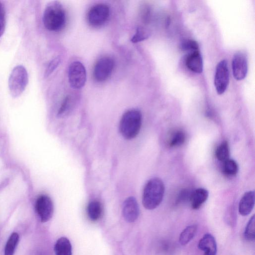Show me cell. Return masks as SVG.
<instances>
[{
	"mask_svg": "<svg viewBox=\"0 0 255 255\" xmlns=\"http://www.w3.org/2000/svg\"><path fill=\"white\" fill-rule=\"evenodd\" d=\"M35 211L42 223L47 222L52 218L54 206L51 198L46 195L39 196L35 202Z\"/></svg>",
	"mask_w": 255,
	"mask_h": 255,
	"instance_id": "9c48e42d",
	"label": "cell"
},
{
	"mask_svg": "<svg viewBox=\"0 0 255 255\" xmlns=\"http://www.w3.org/2000/svg\"><path fill=\"white\" fill-rule=\"evenodd\" d=\"M209 192L205 188H199L191 193L189 201L191 207L194 210L199 209L206 201Z\"/></svg>",
	"mask_w": 255,
	"mask_h": 255,
	"instance_id": "9a60e30c",
	"label": "cell"
},
{
	"mask_svg": "<svg viewBox=\"0 0 255 255\" xmlns=\"http://www.w3.org/2000/svg\"><path fill=\"white\" fill-rule=\"evenodd\" d=\"M87 214L92 221H97L101 217L103 209L101 203L97 200L91 201L87 207Z\"/></svg>",
	"mask_w": 255,
	"mask_h": 255,
	"instance_id": "e0dca14e",
	"label": "cell"
},
{
	"mask_svg": "<svg viewBox=\"0 0 255 255\" xmlns=\"http://www.w3.org/2000/svg\"><path fill=\"white\" fill-rule=\"evenodd\" d=\"M164 185L160 178L155 177L149 180L144 186L142 202L147 210L157 208L161 203L164 193Z\"/></svg>",
	"mask_w": 255,
	"mask_h": 255,
	"instance_id": "6da1fadb",
	"label": "cell"
},
{
	"mask_svg": "<svg viewBox=\"0 0 255 255\" xmlns=\"http://www.w3.org/2000/svg\"><path fill=\"white\" fill-rule=\"evenodd\" d=\"M110 15L109 7L104 3L93 6L87 14L88 23L93 26H99L104 24Z\"/></svg>",
	"mask_w": 255,
	"mask_h": 255,
	"instance_id": "52a82bcc",
	"label": "cell"
},
{
	"mask_svg": "<svg viewBox=\"0 0 255 255\" xmlns=\"http://www.w3.org/2000/svg\"><path fill=\"white\" fill-rule=\"evenodd\" d=\"M61 62L60 57H57L52 59L48 64L44 73V77H48L59 66Z\"/></svg>",
	"mask_w": 255,
	"mask_h": 255,
	"instance_id": "83f0119b",
	"label": "cell"
},
{
	"mask_svg": "<svg viewBox=\"0 0 255 255\" xmlns=\"http://www.w3.org/2000/svg\"><path fill=\"white\" fill-rule=\"evenodd\" d=\"M181 48L184 51H189L190 52L198 50V43L192 39H187L183 41L181 44Z\"/></svg>",
	"mask_w": 255,
	"mask_h": 255,
	"instance_id": "484cf974",
	"label": "cell"
},
{
	"mask_svg": "<svg viewBox=\"0 0 255 255\" xmlns=\"http://www.w3.org/2000/svg\"><path fill=\"white\" fill-rule=\"evenodd\" d=\"M42 20L45 27L48 30H60L66 21L65 12L61 3L57 1L49 2L45 8Z\"/></svg>",
	"mask_w": 255,
	"mask_h": 255,
	"instance_id": "7a4b0ae2",
	"label": "cell"
},
{
	"mask_svg": "<svg viewBox=\"0 0 255 255\" xmlns=\"http://www.w3.org/2000/svg\"><path fill=\"white\" fill-rule=\"evenodd\" d=\"M141 123L142 116L139 111L128 110L121 118L119 125L120 133L126 139L133 138L138 134Z\"/></svg>",
	"mask_w": 255,
	"mask_h": 255,
	"instance_id": "3957f363",
	"label": "cell"
},
{
	"mask_svg": "<svg viewBox=\"0 0 255 255\" xmlns=\"http://www.w3.org/2000/svg\"><path fill=\"white\" fill-rule=\"evenodd\" d=\"M19 235L14 232L8 239L4 250V255H13L19 242Z\"/></svg>",
	"mask_w": 255,
	"mask_h": 255,
	"instance_id": "ffe728a7",
	"label": "cell"
},
{
	"mask_svg": "<svg viewBox=\"0 0 255 255\" xmlns=\"http://www.w3.org/2000/svg\"><path fill=\"white\" fill-rule=\"evenodd\" d=\"M217 158L224 162L229 159V146L227 141H223L217 148L215 151Z\"/></svg>",
	"mask_w": 255,
	"mask_h": 255,
	"instance_id": "7402d4cb",
	"label": "cell"
},
{
	"mask_svg": "<svg viewBox=\"0 0 255 255\" xmlns=\"http://www.w3.org/2000/svg\"><path fill=\"white\" fill-rule=\"evenodd\" d=\"M229 76L228 62L226 60H222L216 66L214 76V86L219 95L223 94L227 89Z\"/></svg>",
	"mask_w": 255,
	"mask_h": 255,
	"instance_id": "5b68a950",
	"label": "cell"
},
{
	"mask_svg": "<svg viewBox=\"0 0 255 255\" xmlns=\"http://www.w3.org/2000/svg\"><path fill=\"white\" fill-rule=\"evenodd\" d=\"M186 140V134L182 130L174 131L170 137L169 145L171 147H178L184 143Z\"/></svg>",
	"mask_w": 255,
	"mask_h": 255,
	"instance_id": "44dd1931",
	"label": "cell"
},
{
	"mask_svg": "<svg viewBox=\"0 0 255 255\" xmlns=\"http://www.w3.org/2000/svg\"><path fill=\"white\" fill-rule=\"evenodd\" d=\"M187 67L196 73H201L203 71V64L202 58L199 50L189 52L185 59Z\"/></svg>",
	"mask_w": 255,
	"mask_h": 255,
	"instance_id": "4fadbf2b",
	"label": "cell"
},
{
	"mask_svg": "<svg viewBox=\"0 0 255 255\" xmlns=\"http://www.w3.org/2000/svg\"><path fill=\"white\" fill-rule=\"evenodd\" d=\"M6 26V13L3 3L0 1V37L4 32Z\"/></svg>",
	"mask_w": 255,
	"mask_h": 255,
	"instance_id": "4316f807",
	"label": "cell"
},
{
	"mask_svg": "<svg viewBox=\"0 0 255 255\" xmlns=\"http://www.w3.org/2000/svg\"><path fill=\"white\" fill-rule=\"evenodd\" d=\"M245 239L249 241H253L255 239V215L250 218L246 227L244 232Z\"/></svg>",
	"mask_w": 255,
	"mask_h": 255,
	"instance_id": "603a6c76",
	"label": "cell"
},
{
	"mask_svg": "<svg viewBox=\"0 0 255 255\" xmlns=\"http://www.w3.org/2000/svg\"><path fill=\"white\" fill-rule=\"evenodd\" d=\"M255 198V192L253 191L244 194L239 205V211L241 215L246 216L251 213L254 207Z\"/></svg>",
	"mask_w": 255,
	"mask_h": 255,
	"instance_id": "5bb4252c",
	"label": "cell"
},
{
	"mask_svg": "<svg viewBox=\"0 0 255 255\" xmlns=\"http://www.w3.org/2000/svg\"><path fill=\"white\" fill-rule=\"evenodd\" d=\"M28 81L26 69L22 65L13 68L8 78V88L13 97L19 96L25 90Z\"/></svg>",
	"mask_w": 255,
	"mask_h": 255,
	"instance_id": "277c9868",
	"label": "cell"
},
{
	"mask_svg": "<svg viewBox=\"0 0 255 255\" xmlns=\"http://www.w3.org/2000/svg\"><path fill=\"white\" fill-rule=\"evenodd\" d=\"M54 250L55 255H72V249L69 239L62 237L56 242Z\"/></svg>",
	"mask_w": 255,
	"mask_h": 255,
	"instance_id": "2e32d148",
	"label": "cell"
},
{
	"mask_svg": "<svg viewBox=\"0 0 255 255\" xmlns=\"http://www.w3.org/2000/svg\"><path fill=\"white\" fill-rule=\"evenodd\" d=\"M123 215L127 222L132 223L137 220L139 214V208L136 199L129 197L124 202Z\"/></svg>",
	"mask_w": 255,
	"mask_h": 255,
	"instance_id": "8fae6325",
	"label": "cell"
},
{
	"mask_svg": "<svg viewBox=\"0 0 255 255\" xmlns=\"http://www.w3.org/2000/svg\"><path fill=\"white\" fill-rule=\"evenodd\" d=\"M114 61L108 56L100 58L96 63L93 75L95 80L98 82L106 80L111 74L114 67Z\"/></svg>",
	"mask_w": 255,
	"mask_h": 255,
	"instance_id": "ba28073f",
	"label": "cell"
},
{
	"mask_svg": "<svg viewBox=\"0 0 255 255\" xmlns=\"http://www.w3.org/2000/svg\"><path fill=\"white\" fill-rule=\"evenodd\" d=\"M74 107V103L71 96L68 95L63 99L57 113L59 117H65L72 112Z\"/></svg>",
	"mask_w": 255,
	"mask_h": 255,
	"instance_id": "d6986e66",
	"label": "cell"
},
{
	"mask_svg": "<svg viewBox=\"0 0 255 255\" xmlns=\"http://www.w3.org/2000/svg\"><path fill=\"white\" fill-rule=\"evenodd\" d=\"M223 170L228 176L235 175L238 171V164L234 160L228 159L224 162Z\"/></svg>",
	"mask_w": 255,
	"mask_h": 255,
	"instance_id": "cb8c5ba5",
	"label": "cell"
},
{
	"mask_svg": "<svg viewBox=\"0 0 255 255\" xmlns=\"http://www.w3.org/2000/svg\"><path fill=\"white\" fill-rule=\"evenodd\" d=\"M198 248L204 252L203 255H216L217 246L214 237L210 234H205L200 240Z\"/></svg>",
	"mask_w": 255,
	"mask_h": 255,
	"instance_id": "7c38bea8",
	"label": "cell"
},
{
	"mask_svg": "<svg viewBox=\"0 0 255 255\" xmlns=\"http://www.w3.org/2000/svg\"><path fill=\"white\" fill-rule=\"evenodd\" d=\"M197 230L196 225H190L187 227L180 234L179 242L182 246L189 243L195 236Z\"/></svg>",
	"mask_w": 255,
	"mask_h": 255,
	"instance_id": "ac0fdd59",
	"label": "cell"
},
{
	"mask_svg": "<svg viewBox=\"0 0 255 255\" xmlns=\"http://www.w3.org/2000/svg\"><path fill=\"white\" fill-rule=\"evenodd\" d=\"M232 66L234 78L238 81L243 80L248 72V60L246 54L242 52L235 54Z\"/></svg>",
	"mask_w": 255,
	"mask_h": 255,
	"instance_id": "30bf717a",
	"label": "cell"
},
{
	"mask_svg": "<svg viewBox=\"0 0 255 255\" xmlns=\"http://www.w3.org/2000/svg\"><path fill=\"white\" fill-rule=\"evenodd\" d=\"M86 70L79 61L72 62L69 67L68 79L71 86L75 89L82 88L86 81Z\"/></svg>",
	"mask_w": 255,
	"mask_h": 255,
	"instance_id": "8992f818",
	"label": "cell"
},
{
	"mask_svg": "<svg viewBox=\"0 0 255 255\" xmlns=\"http://www.w3.org/2000/svg\"><path fill=\"white\" fill-rule=\"evenodd\" d=\"M149 35L148 32L143 27H139L137 28L134 35L131 39V42L136 43L147 39Z\"/></svg>",
	"mask_w": 255,
	"mask_h": 255,
	"instance_id": "d4e9b609",
	"label": "cell"
}]
</instances>
